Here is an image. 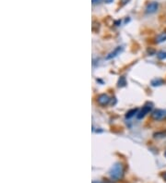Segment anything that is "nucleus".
Masks as SVG:
<instances>
[{
	"label": "nucleus",
	"instance_id": "obj_5",
	"mask_svg": "<svg viewBox=\"0 0 166 183\" xmlns=\"http://www.w3.org/2000/svg\"><path fill=\"white\" fill-rule=\"evenodd\" d=\"M158 7H159L158 3L157 2H152V3L149 4V5L147 6V9H146V12L149 13V14L154 13V12H156V11H157Z\"/></svg>",
	"mask_w": 166,
	"mask_h": 183
},
{
	"label": "nucleus",
	"instance_id": "obj_2",
	"mask_svg": "<svg viewBox=\"0 0 166 183\" xmlns=\"http://www.w3.org/2000/svg\"><path fill=\"white\" fill-rule=\"evenodd\" d=\"M151 109H152V104L151 103H148L147 104H145V106H143V108L141 109V111L137 115V118L138 119H141L142 118H144V116L147 115L149 112H151Z\"/></svg>",
	"mask_w": 166,
	"mask_h": 183
},
{
	"label": "nucleus",
	"instance_id": "obj_8",
	"mask_svg": "<svg viewBox=\"0 0 166 183\" xmlns=\"http://www.w3.org/2000/svg\"><path fill=\"white\" fill-rule=\"evenodd\" d=\"M164 41H166V32L161 33L160 35L157 37V39H156V42L157 43H163Z\"/></svg>",
	"mask_w": 166,
	"mask_h": 183
},
{
	"label": "nucleus",
	"instance_id": "obj_1",
	"mask_svg": "<svg viewBox=\"0 0 166 183\" xmlns=\"http://www.w3.org/2000/svg\"><path fill=\"white\" fill-rule=\"evenodd\" d=\"M110 176L114 180H119L124 176V167L120 163H116L110 170Z\"/></svg>",
	"mask_w": 166,
	"mask_h": 183
},
{
	"label": "nucleus",
	"instance_id": "obj_13",
	"mask_svg": "<svg viewBox=\"0 0 166 183\" xmlns=\"http://www.w3.org/2000/svg\"><path fill=\"white\" fill-rule=\"evenodd\" d=\"M163 180L166 181V172H164V174L163 175Z\"/></svg>",
	"mask_w": 166,
	"mask_h": 183
},
{
	"label": "nucleus",
	"instance_id": "obj_10",
	"mask_svg": "<svg viewBox=\"0 0 166 183\" xmlns=\"http://www.w3.org/2000/svg\"><path fill=\"white\" fill-rule=\"evenodd\" d=\"M125 84H126L125 78V77H121L119 81H118V86H119V87H124V86H125Z\"/></svg>",
	"mask_w": 166,
	"mask_h": 183
},
{
	"label": "nucleus",
	"instance_id": "obj_6",
	"mask_svg": "<svg viewBox=\"0 0 166 183\" xmlns=\"http://www.w3.org/2000/svg\"><path fill=\"white\" fill-rule=\"evenodd\" d=\"M122 50H123V47H122V46H118V47H116L114 51H112L107 57H106V59H112V58L116 57L117 55H119V54L122 52Z\"/></svg>",
	"mask_w": 166,
	"mask_h": 183
},
{
	"label": "nucleus",
	"instance_id": "obj_15",
	"mask_svg": "<svg viewBox=\"0 0 166 183\" xmlns=\"http://www.w3.org/2000/svg\"><path fill=\"white\" fill-rule=\"evenodd\" d=\"M113 1H114V0H105L106 3H112Z\"/></svg>",
	"mask_w": 166,
	"mask_h": 183
},
{
	"label": "nucleus",
	"instance_id": "obj_16",
	"mask_svg": "<svg viewBox=\"0 0 166 183\" xmlns=\"http://www.w3.org/2000/svg\"><path fill=\"white\" fill-rule=\"evenodd\" d=\"M165 154V156H166V152H165V154Z\"/></svg>",
	"mask_w": 166,
	"mask_h": 183
},
{
	"label": "nucleus",
	"instance_id": "obj_3",
	"mask_svg": "<svg viewBox=\"0 0 166 183\" xmlns=\"http://www.w3.org/2000/svg\"><path fill=\"white\" fill-rule=\"evenodd\" d=\"M151 116H152V118L155 120H163L166 118V110L157 109L152 113Z\"/></svg>",
	"mask_w": 166,
	"mask_h": 183
},
{
	"label": "nucleus",
	"instance_id": "obj_12",
	"mask_svg": "<svg viewBox=\"0 0 166 183\" xmlns=\"http://www.w3.org/2000/svg\"><path fill=\"white\" fill-rule=\"evenodd\" d=\"M102 2V0H92L93 4H100Z\"/></svg>",
	"mask_w": 166,
	"mask_h": 183
},
{
	"label": "nucleus",
	"instance_id": "obj_9",
	"mask_svg": "<svg viewBox=\"0 0 166 183\" xmlns=\"http://www.w3.org/2000/svg\"><path fill=\"white\" fill-rule=\"evenodd\" d=\"M164 81L161 80V79H156V80H154L151 81V84L153 85V86H159V85H161V84H163Z\"/></svg>",
	"mask_w": 166,
	"mask_h": 183
},
{
	"label": "nucleus",
	"instance_id": "obj_4",
	"mask_svg": "<svg viewBox=\"0 0 166 183\" xmlns=\"http://www.w3.org/2000/svg\"><path fill=\"white\" fill-rule=\"evenodd\" d=\"M98 104H101V106H106V104H108V103L110 102V97L107 95V94H101L100 96L98 97Z\"/></svg>",
	"mask_w": 166,
	"mask_h": 183
},
{
	"label": "nucleus",
	"instance_id": "obj_7",
	"mask_svg": "<svg viewBox=\"0 0 166 183\" xmlns=\"http://www.w3.org/2000/svg\"><path fill=\"white\" fill-rule=\"evenodd\" d=\"M137 113V108H134V109H131V110H129L127 113H126V115H125V118H131L132 116H134Z\"/></svg>",
	"mask_w": 166,
	"mask_h": 183
},
{
	"label": "nucleus",
	"instance_id": "obj_14",
	"mask_svg": "<svg viewBox=\"0 0 166 183\" xmlns=\"http://www.w3.org/2000/svg\"><path fill=\"white\" fill-rule=\"evenodd\" d=\"M128 1H129V0H122V3H123V4H126Z\"/></svg>",
	"mask_w": 166,
	"mask_h": 183
},
{
	"label": "nucleus",
	"instance_id": "obj_11",
	"mask_svg": "<svg viewBox=\"0 0 166 183\" xmlns=\"http://www.w3.org/2000/svg\"><path fill=\"white\" fill-rule=\"evenodd\" d=\"M157 57H158V58H159V59H161V60L166 59V52L161 51V52H159V53L157 54Z\"/></svg>",
	"mask_w": 166,
	"mask_h": 183
}]
</instances>
